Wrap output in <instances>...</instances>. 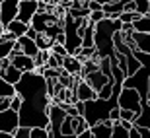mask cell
Segmentation results:
<instances>
[{"label": "cell", "instance_id": "1", "mask_svg": "<svg viewBox=\"0 0 150 138\" xmlns=\"http://www.w3.org/2000/svg\"><path fill=\"white\" fill-rule=\"evenodd\" d=\"M123 25L121 20H111V18H103L101 22L96 23V49L98 56H115V41L113 35L119 31Z\"/></svg>", "mask_w": 150, "mask_h": 138}, {"label": "cell", "instance_id": "2", "mask_svg": "<svg viewBox=\"0 0 150 138\" xmlns=\"http://www.w3.org/2000/svg\"><path fill=\"white\" fill-rule=\"evenodd\" d=\"M142 95L137 88H129V86H123V89L119 92V99H117V105L121 109H131L134 111L137 115H140L142 111Z\"/></svg>", "mask_w": 150, "mask_h": 138}, {"label": "cell", "instance_id": "3", "mask_svg": "<svg viewBox=\"0 0 150 138\" xmlns=\"http://www.w3.org/2000/svg\"><path fill=\"white\" fill-rule=\"evenodd\" d=\"M123 86H129V88H137L142 95V99H148V88H150V70L146 66H142L140 70H137L134 74L125 78Z\"/></svg>", "mask_w": 150, "mask_h": 138}, {"label": "cell", "instance_id": "4", "mask_svg": "<svg viewBox=\"0 0 150 138\" xmlns=\"http://www.w3.org/2000/svg\"><path fill=\"white\" fill-rule=\"evenodd\" d=\"M67 111L59 101H51L49 105V134L51 136H61V125L67 119Z\"/></svg>", "mask_w": 150, "mask_h": 138}, {"label": "cell", "instance_id": "5", "mask_svg": "<svg viewBox=\"0 0 150 138\" xmlns=\"http://www.w3.org/2000/svg\"><path fill=\"white\" fill-rule=\"evenodd\" d=\"M18 127H20V113L16 109L8 107V109L0 111V132H10L14 136Z\"/></svg>", "mask_w": 150, "mask_h": 138}, {"label": "cell", "instance_id": "6", "mask_svg": "<svg viewBox=\"0 0 150 138\" xmlns=\"http://www.w3.org/2000/svg\"><path fill=\"white\" fill-rule=\"evenodd\" d=\"M20 2H22V0H2V2H0V6H2V10H0V22H2L4 27L14 20V18H18Z\"/></svg>", "mask_w": 150, "mask_h": 138}, {"label": "cell", "instance_id": "7", "mask_svg": "<svg viewBox=\"0 0 150 138\" xmlns=\"http://www.w3.org/2000/svg\"><path fill=\"white\" fill-rule=\"evenodd\" d=\"M10 61L12 64H16L18 68L22 72H31L37 68V62H35V56H29L25 55L23 51H20V53H12L10 55Z\"/></svg>", "mask_w": 150, "mask_h": 138}, {"label": "cell", "instance_id": "8", "mask_svg": "<svg viewBox=\"0 0 150 138\" xmlns=\"http://www.w3.org/2000/svg\"><path fill=\"white\" fill-rule=\"evenodd\" d=\"M37 12H39V0H22L20 10H18V20L31 23V20H33V16Z\"/></svg>", "mask_w": 150, "mask_h": 138}, {"label": "cell", "instance_id": "9", "mask_svg": "<svg viewBox=\"0 0 150 138\" xmlns=\"http://www.w3.org/2000/svg\"><path fill=\"white\" fill-rule=\"evenodd\" d=\"M74 101L76 99H82V101H90V99H96L98 97V89H94L86 80H78V84L74 86Z\"/></svg>", "mask_w": 150, "mask_h": 138}, {"label": "cell", "instance_id": "10", "mask_svg": "<svg viewBox=\"0 0 150 138\" xmlns=\"http://www.w3.org/2000/svg\"><path fill=\"white\" fill-rule=\"evenodd\" d=\"M82 78H84V80H86V82H88V84H90V86H92L94 89H98V92H100V89L103 88V86H105V84L109 82V80H113V78H109V76L105 74V72L101 70V68L88 72V74H84Z\"/></svg>", "mask_w": 150, "mask_h": 138}, {"label": "cell", "instance_id": "11", "mask_svg": "<svg viewBox=\"0 0 150 138\" xmlns=\"http://www.w3.org/2000/svg\"><path fill=\"white\" fill-rule=\"evenodd\" d=\"M90 130H92L94 138H109V136H113V121L111 119H103V121L92 125Z\"/></svg>", "mask_w": 150, "mask_h": 138}, {"label": "cell", "instance_id": "12", "mask_svg": "<svg viewBox=\"0 0 150 138\" xmlns=\"http://www.w3.org/2000/svg\"><path fill=\"white\" fill-rule=\"evenodd\" d=\"M62 68L72 74V76H82V68H84V62L78 58L76 55H67L62 58Z\"/></svg>", "mask_w": 150, "mask_h": 138}, {"label": "cell", "instance_id": "13", "mask_svg": "<svg viewBox=\"0 0 150 138\" xmlns=\"http://www.w3.org/2000/svg\"><path fill=\"white\" fill-rule=\"evenodd\" d=\"M18 45L22 47V51L25 53V55H29V56H37V53H39V45L35 43V39L28 37V35H20V37H18Z\"/></svg>", "mask_w": 150, "mask_h": 138}, {"label": "cell", "instance_id": "14", "mask_svg": "<svg viewBox=\"0 0 150 138\" xmlns=\"http://www.w3.org/2000/svg\"><path fill=\"white\" fill-rule=\"evenodd\" d=\"M133 39H134V45H137L139 51L150 53V33H144V31H133Z\"/></svg>", "mask_w": 150, "mask_h": 138}, {"label": "cell", "instance_id": "15", "mask_svg": "<svg viewBox=\"0 0 150 138\" xmlns=\"http://www.w3.org/2000/svg\"><path fill=\"white\" fill-rule=\"evenodd\" d=\"M29 25H31V23H25V22H22V20H18V18H14L4 29H8V31H12L16 37H20V35H25V31H28Z\"/></svg>", "mask_w": 150, "mask_h": 138}, {"label": "cell", "instance_id": "16", "mask_svg": "<svg viewBox=\"0 0 150 138\" xmlns=\"http://www.w3.org/2000/svg\"><path fill=\"white\" fill-rule=\"evenodd\" d=\"M134 125H139V127H150V103H148V99L142 101V111L134 119Z\"/></svg>", "mask_w": 150, "mask_h": 138}, {"label": "cell", "instance_id": "17", "mask_svg": "<svg viewBox=\"0 0 150 138\" xmlns=\"http://www.w3.org/2000/svg\"><path fill=\"white\" fill-rule=\"evenodd\" d=\"M134 31H144V33H150V14H142L139 20L133 22Z\"/></svg>", "mask_w": 150, "mask_h": 138}, {"label": "cell", "instance_id": "18", "mask_svg": "<svg viewBox=\"0 0 150 138\" xmlns=\"http://www.w3.org/2000/svg\"><path fill=\"white\" fill-rule=\"evenodd\" d=\"M113 138H131V134H129V128L121 123V119L113 121Z\"/></svg>", "mask_w": 150, "mask_h": 138}, {"label": "cell", "instance_id": "19", "mask_svg": "<svg viewBox=\"0 0 150 138\" xmlns=\"http://www.w3.org/2000/svg\"><path fill=\"white\" fill-rule=\"evenodd\" d=\"M12 95H16V86L6 82L4 78L0 76V97H12Z\"/></svg>", "mask_w": 150, "mask_h": 138}, {"label": "cell", "instance_id": "20", "mask_svg": "<svg viewBox=\"0 0 150 138\" xmlns=\"http://www.w3.org/2000/svg\"><path fill=\"white\" fill-rule=\"evenodd\" d=\"M18 39H0V58H6V56H10L12 49H14V45H16Z\"/></svg>", "mask_w": 150, "mask_h": 138}, {"label": "cell", "instance_id": "21", "mask_svg": "<svg viewBox=\"0 0 150 138\" xmlns=\"http://www.w3.org/2000/svg\"><path fill=\"white\" fill-rule=\"evenodd\" d=\"M61 136H76V134H74V125H72V115H67V119L62 121Z\"/></svg>", "mask_w": 150, "mask_h": 138}, {"label": "cell", "instance_id": "22", "mask_svg": "<svg viewBox=\"0 0 150 138\" xmlns=\"http://www.w3.org/2000/svg\"><path fill=\"white\" fill-rule=\"evenodd\" d=\"M113 86H115V80H109V82L103 86V88L98 92V97H101V99H111L113 95Z\"/></svg>", "mask_w": 150, "mask_h": 138}, {"label": "cell", "instance_id": "23", "mask_svg": "<svg viewBox=\"0 0 150 138\" xmlns=\"http://www.w3.org/2000/svg\"><path fill=\"white\" fill-rule=\"evenodd\" d=\"M35 43L39 45V49H51L55 41H53V39H51V37H47V35H45V33H39L37 37H35Z\"/></svg>", "mask_w": 150, "mask_h": 138}, {"label": "cell", "instance_id": "24", "mask_svg": "<svg viewBox=\"0 0 150 138\" xmlns=\"http://www.w3.org/2000/svg\"><path fill=\"white\" fill-rule=\"evenodd\" d=\"M49 128L47 127H31V134L29 138H49Z\"/></svg>", "mask_w": 150, "mask_h": 138}, {"label": "cell", "instance_id": "25", "mask_svg": "<svg viewBox=\"0 0 150 138\" xmlns=\"http://www.w3.org/2000/svg\"><path fill=\"white\" fill-rule=\"evenodd\" d=\"M29 134H31V127L20 125V127L16 128V132H14V138H29Z\"/></svg>", "mask_w": 150, "mask_h": 138}, {"label": "cell", "instance_id": "26", "mask_svg": "<svg viewBox=\"0 0 150 138\" xmlns=\"http://www.w3.org/2000/svg\"><path fill=\"white\" fill-rule=\"evenodd\" d=\"M51 51H53L55 55H59V56H67V55H70V53H68V49H67V45H64V43H57V41L53 43Z\"/></svg>", "mask_w": 150, "mask_h": 138}, {"label": "cell", "instance_id": "27", "mask_svg": "<svg viewBox=\"0 0 150 138\" xmlns=\"http://www.w3.org/2000/svg\"><path fill=\"white\" fill-rule=\"evenodd\" d=\"M103 18H107V14H105V10H92L90 12V22L92 23H98V22H101Z\"/></svg>", "mask_w": 150, "mask_h": 138}, {"label": "cell", "instance_id": "28", "mask_svg": "<svg viewBox=\"0 0 150 138\" xmlns=\"http://www.w3.org/2000/svg\"><path fill=\"white\" fill-rule=\"evenodd\" d=\"M134 4H137V10H139L140 14H148L150 0H134Z\"/></svg>", "mask_w": 150, "mask_h": 138}, {"label": "cell", "instance_id": "29", "mask_svg": "<svg viewBox=\"0 0 150 138\" xmlns=\"http://www.w3.org/2000/svg\"><path fill=\"white\" fill-rule=\"evenodd\" d=\"M137 113L134 111H131V109H121V119H125V121H133L134 123V119H137Z\"/></svg>", "mask_w": 150, "mask_h": 138}, {"label": "cell", "instance_id": "30", "mask_svg": "<svg viewBox=\"0 0 150 138\" xmlns=\"http://www.w3.org/2000/svg\"><path fill=\"white\" fill-rule=\"evenodd\" d=\"M22 95L20 94H16V95H12V101H10V107L12 109H16V111H20V107H22Z\"/></svg>", "mask_w": 150, "mask_h": 138}, {"label": "cell", "instance_id": "31", "mask_svg": "<svg viewBox=\"0 0 150 138\" xmlns=\"http://www.w3.org/2000/svg\"><path fill=\"white\" fill-rule=\"evenodd\" d=\"M109 119H111V121H117V119H121V107H119V105H115V107L109 111Z\"/></svg>", "mask_w": 150, "mask_h": 138}, {"label": "cell", "instance_id": "32", "mask_svg": "<svg viewBox=\"0 0 150 138\" xmlns=\"http://www.w3.org/2000/svg\"><path fill=\"white\" fill-rule=\"evenodd\" d=\"M137 130H139V136L142 138H150V127H139V125H134Z\"/></svg>", "mask_w": 150, "mask_h": 138}, {"label": "cell", "instance_id": "33", "mask_svg": "<svg viewBox=\"0 0 150 138\" xmlns=\"http://www.w3.org/2000/svg\"><path fill=\"white\" fill-rule=\"evenodd\" d=\"M88 8L90 10H103V4L98 0H88Z\"/></svg>", "mask_w": 150, "mask_h": 138}, {"label": "cell", "instance_id": "34", "mask_svg": "<svg viewBox=\"0 0 150 138\" xmlns=\"http://www.w3.org/2000/svg\"><path fill=\"white\" fill-rule=\"evenodd\" d=\"M25 35H28V37H31V39H35V37L39 35V31L33 27V25H29V27H28V31H25Z\"/></svg>", "mask_w": 150, "mask_h": 138}, {"label": "cell", "instance_id": "35", "mask_svg": "<svg viewBox=\"0 0 150 138\" xmlns=\"http://www.w3.org/2000/svg\"><path fill=\"white\" fill-rule=\"evenodd\" d=\"M98 2H101V4H109V2H115V0H98Z\"/></svg>", "mask_w": 150, "mask_h": 138}, {"label": "cell", "instance_id": "36", "mask_svg": "<svg viewBox=\"0 0 150 138\" xmlns=\"http://www.w3.org/2000/svg\"><path fill=\"white\" fill-rule=\"evenodd\" d=\"M148 103H150V88H148Z\"/></svg>", "mask_w": 150, "mask_h": 138}, {"label": "cell", "instance_id": "37", "mask_svg": "<svg viewBox=\"0 0 150 138\" xmlns=\"http://www.w3.org/2000/svg\"><path fill=\"white\" fill-rule=\"evenodd\" d=\"M148 14H150V6H148Z\"/></svg>", "mask_w": 150, "mask_h": 138}, {"label": "cell", "instance_id": "38", "mask_svg": "<svg viewBox=\"0 0 150 138\" xmlns=\"http://www.w3.org/2000/svg\"><path fill=\"white\" fill-rule=\"evenodd\" d=\"M0 10H2V6H0Z\"/></svg>", "mask_w": 150, "mask_h": 138}, {"label": "cell", "instance_id": "39", "mask_svg": "<svg viewBox=\"0 0 150 138\" xmlns=\"http://www.w3.org/2000/svg\"><path fill=\"white\" fill-rule=\"evenodd\" d=\"M0 2H2V0H0Z\"/></svg>", "mask_w": 150, "mask_h": 138}]
</instances>
